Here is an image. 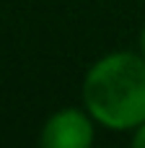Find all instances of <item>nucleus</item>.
Instances as JSON below:
<instances>
[{
	"label": "nucleus",
	"instance_id": "nucleus-1",
	"mask_svg": "<svg viewBox=\"0 0 145 148\" xmlns=\"http://www.w3.org/2000/svg\"><path fill=\"white\" fill-rule=\"evenodd\" d=\"M83 107L109 130H135L145 122L143 52H112L96 60L83 78Z\"/></svg>",
	"mask_w": 145,
	"mask_h": 148
},
{
	"label": "nucleus",
	"instance_id": "nucleus-2",
	"mask_svg": "<svg viewBox=\"0 0 145 148\" xmlns=\"http://www.w3.org/2000/svg\"><path fill=\"white\" fill-rule=\"evenodd\" d=\"M96 120L83 107H65L47 117L39 133V148H93Z\"/></svg>",
	"mask_w": 145,
	"mask_h": 148
},
{
	"label": "nucleus",
	"instance_id": "nucleus-3",
	"mask_svg": "<svg viewBox=\"0 0 145 148\" xmlns=\"http://www.w3.org/2000/svg\"><path fill=\"white\" fill-rule=\"evenodd\" d=\"M130 148H145V122L140 127L132 130V143H130Z\"/></svg>",
	"mask_w": 145,
	"mask_h": 148
},
{
	"label": "nucleus",
	"instance_id": "nucleus-4",
	"mask_svg": "<svg viewBox=\"0 0 145 148\" xmlns=\"http://www.w3.org/2000/svg\"><path fill=\"white\" fill-rule=\"evenodd\" d=\"M140 52H143V57H145V26H143V31H140Z\"/></svg>",
	"mask_w": 145,
	"mask_h": 148
}]
</instances>
